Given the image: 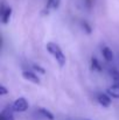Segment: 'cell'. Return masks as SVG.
I'll return each mask as SVG.
<instances>
[{"instance_id": "obj_9", "label": "cell", "mask_w": 119, "mask_h": 120, "mask_svg": "<svg viewBox=\"0 0 119 120\" xmlns=\"http://www.w3.org/2000/svg\"><path fill=\"white\" fill-rule=\"evenodd\" d=\"M60 4H61V0H47L46 9L47 11H49V9H57L60 7Z\"/></svg>"}, {"instance_id": "obj_8", "label": "cell", "mask_w": 119, "mask_h": 120, "mask_svg": "<svg viewBox=\"0 0 119 120\" xmlns=\"http://www.w3.org/2000/svg\"><path fill=\"white\" fill-rule=\"evenodd\" d=\"M107 93H109V94H111L113 98L119 99V82L115 83L111 87H109V89H107Z\"/></svg>"}, {"instance_id": "obj_12", "label": "cell", "mask_w": 119, "mask_h": 120, "mask_svg": "<svg viewBox=\"0 0 119 120\" xmlns=\"http://www.w3.org/2000/svg\"><path fill=\"white\" fill-rule=\"evenodd\" d=\"M110 75L112 77V79L115 80V83L119 82V71L116 69H110Z\"/></svg>"}, {"instance_id": "obj_1", "label": "cell", "mask_w": 119, "mask_h": 120, "mask_svg": "<svg viewBox=\"0 0 119 120\" xmlns=\"http://www.w3.org/2000/svg\"><path fill=\"white\" fill-rule=\"evenodd\" d=\"M46 48L54 56V58L56 60V62L58 63V65L60 67H64V64H65V56H64L62 49L60 48V45L56 44V43H54V42H48L47 45H46Z\"/></svg>"}, {"instance_id": "obj_10", "label": "cell", "mask_w": 119, "mask_h": 120, "mask_svg": "<svg viewBox=\"0 0 119 120\" xmlns=\"http://www.w3.org/2000/svg\"><path fill=\"white\" fill-rule=\"evenodd\" d=\"M39 113L41 114V116H42V117H44L46 119L54 120V116H53V113H51L50 111L46 110V109H39Z\"/></svg>"}, {"instance_id": "obj_2", "label": "cell", "mask_w": 119, "mask_h": 120, "mask_svg": "<svg viewBox=\"0 0 119 120\" xmlns=\"http://www.w3.org/2000/svg\"><path fill=\"white\" fill-rule=\"evenodd\" d=\"M12 109H13L14 112H25V111H27V109H28V101H27V99L23 98V97L18 98L13 103Z\"/></svg>"}, {"instance_id": "obj_13", "label": "cell", "mask_w": 119, "mask_h": 120, "mask_svg": "<svg viewBox=\"0 0 119 120\" xmlns=\"http://www.w3.org/2000/svg\"><path fill=\"white\" fill-rule=\"evenodd\" d=\"M83 5H84V7H86L88 9H90L91 6H92V1L91 0H83Z\"/></svg>"}, {"instance_id": "obj_3", "label": "cell", "mask_w": 119, "mask_h": 120, "mask_svg": "<svg viewBox=\"0 0 119 120\" xmlns=\"http://www.w3.org/2000/svg\"><path fill=\"white\" fill-rule=\"evenodd\" d=\"M11 15H12V8L11 7L2 6L1 12H0V16H1L2 23H8L9 22V19H11Z\"/></svg>"}, {"instance_id": "obj_15", "label": "cell", "mask_w": 119, "mask_h": 120, "mask_svg": "<svg viewBox=\"0 0 119 120\" xmlns=\"http://www.w3.org/2000/svg\"><path fill=\"white\" fill-rule=\"evenodd\" d=\"M7 92H8V90H7L4 85H0V94H1V96H5Z\"/></svg>"}, {"instance_id": "obj_4", "label": "cell", "mask_w": 119, "mask_h": 120, "mask_svg": "<svg viewBox=\"0 0 119 120\" xmlns=\"http://www.w3.org/2000/svg\"><path fill=\"white\" fill-rule=\"evenodd\" d=\"M22 76H23L25 79L29 80V82H32V83H34V84H40V83H41L39 76H38L36 74L32 72V71H23V72H22Z\"/></svg>"}, {"instance_id": "obj_14", "label": "cell", "mask_w": 119, "mask_h": 120, "mask_svg": "<svg viewBox=\"0 0 119 120\" xmlns=\"http://www.w3.org/2000/svg\"><path fill=\"white\" fill-rule=\"evenodd\" d=\"M82 26H83V28H85V30L88 32V33H91V27L84 21V22H82Z\"/></svg>"}, {"instance_id": "obj_16", "label": "cell", "mask_w": 119, "mask_h": 120, "mask_svg": "<svg viewBox=\"0 0 119 120\" xmlns=\"http://www.w3.org/2000/svg\"><path fill=\"white\" fill-rule=\"evenodd\" d=\"M33 68H34V69H35L36 71L41 72V74H44V70H43V69H42V68H41L40 65H36V64H34V65H33Z\"/></svg>"}, {"instance_id": "obj_5", "label": "cell", "mask_w": 119, "mask_h": 120, "mask_svg": "<svg viewBox=\"0 0 119 120\" xmlns=\"http://www.w3.org/2000/svg\"><path fill=\"white\" fill-rule=\"evenodd\" d=\"M97 100H98V103H99L102 106H104V107H109V106L111 105V98H110L107 94H105V93H99V94L97 96Z\"/></svg>"}, {"instance_id": "obj_11", "label": "cell", "mask_w": 119, "mask_h": 120, "mask_svg": "<svg viewBox=\"0 0 119 120\" xmlns=\"http://www.w3.org/2000/svg\"><path fill=\"white\" fill-rule=\"evenodd\" d=\"M91 64H92V68H93L95 70H97V71H102V70H103V68H102L99 61H98L96 57H92V58H91Z\"/></svg>"}, {"instance_id": "obj_6", "label": "cell", "mask_w": 119, "mask_h": 120, "mask_svg": "<svg viewBox=\"0 0 119 120\" xmlns=\"http://www.w3.org/2000/svg\"><path fill=\"white\" fill-rule=\"evenodd\" d=\"M0 120H14L13 109L12 107H6L5 110H2V112L0 114Z\"/></svg>"}, {"instance_id": "obj_7", "label": "cell", "mask_w": 119, "mask_h": 120, "mask_svg": "<svg viewBox=\"0 0 119 120\" xmlns=\"http://www.w3.org/2000/svg\"><path fill=\"white\" fill-rule=\"evenodd\" d=\"M102 55L105 58V61H107V62L113 61V52L109 47H102Z\"/></svg>"}]
</instances>
